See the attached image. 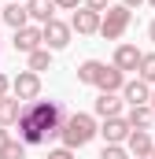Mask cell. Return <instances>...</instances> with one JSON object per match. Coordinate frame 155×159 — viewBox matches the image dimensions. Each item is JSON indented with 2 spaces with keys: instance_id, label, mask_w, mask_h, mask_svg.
<instances>
[{
  "instance_id": "cell-1",
  "label": "cell",
  "mask_w": 155,
  "mask_h": 159,
  "mask_svg": "<svg viewBox=\"0 0 155 159\" xmlns=\"http://www.w3.org/2000/svg\"><path fill=\"white\" fill-rule=\"evenodd\" d=\"M63 122H67V111L59 100H33L19 115V141L22 144H48L52 137L63 133Z\"/></svg>"
},
{
  "instance_id": "cell-2",
  "label": "cell",
  "mask_w": 155,
  "mask_h": 159,
  "mask_svg": "<svg viewBox=\"0 0 155 159\" xmlns=\"http://www.w3.org/2000/svg\"><path fill=\"white\" fill-rule=\"evenodd\" d=\"M100 129H96V122H92V115H85V111H74V115H67V122H63V144L67 148H85L92 137H96Z\"/></svg>"
},
{
  "instance_id": "cell-3",
  "label": "cell",
  "mask_w": 155,
  "mask_h": 159,
  "mask_svg": "<svg viewBox=\"0 0 155 159\" xmlns=\"http://www.w3.org/2000/svg\"><path fill=\"white\" fill-rule=\"evenodd\" d=\"M129 7L126 4H111L107 11H104V22H100V37H107V41H118L122 34H126V26H129Z\"/></svg>"
},
{
  "instance_id": "cell-4",
  "label": "cell",
  "mask_w": 155,
  "mask_h": 159,
  "mask_svg": "<svg viewBox=\"0 0 155 159\" xmlns=\"http://www.w3.org/2000/svg\"><path fill=\"white\" fill-rule=\"evenodd\" d=\"M11 89H15L19 100H37L41 96V74L37 70H19V78L11 81Z\"/></svg>"
},
{
  "instance_id": "cell-5",
  "label": "cell",
  "mask_w": 155,
  "mask_h": 159,
  "mask_svg": "<svg viewBox=\"0 0 155 159\" xmlns=\"http://www.w3.org/2000/svg\"><path fill=\"white\" fill-rule=\"evenodd\" d=\"M41 30H44V48H52V52H55V48H67V44H70V30H74V26H67V22L52 19V22H44Z\"/></svg>"
},
{
  "instance_id": "cell-6",
  "label": "cell",
  "mask_w": 155,
  "mask_h": 159,
  "mask_svg": "<svg viewBox=\"0 0 155 159\" xmlns=\"http://www.w3.org/2000/svg\"><path fill=\"white\" fill-rule=\"evenodd\" d=\"M41 44H44V30H37V26H22V30H15V48H19V52L33 56Z\"/></svg>"
},
{
  "instance_id": "cell-7",
  "label": "cell",
  "mask_w": 155,
  "mask_h": 159,
  "mask_svg": "<svg viewBox=\"0 0 155 159\" xmlns=\"http://www.w3.org/2000/svg\"><path fill=\"white\" fill-rule=\"evenodd\" d=\"M100 133H104V141H107V144H122V141H129L133 126H129V119H122V115H118V119H104V129H100Z\"/></svg>"
},
{
  "instance_id": "cell-8",
  "label": "cell",
  "mask_w": 155,
  "mask_h": 159,
  "mask_svg": "<svg viewBox=\"0 0 155 159\" xmlns=\"http://www.w3.org/2000/svg\"><path fill=\"white\" fill-rule=\"evenodd\" d=\"M100 22H104V15L92 11V7H78L74 19H70V26H74L78 34H100Z\"/></svg>"
},
{
  "instance_id": "cell-9",
  "label": "cell",
  "mask_w": 155,
  "mask_h": 159,
  "mask_svg": "<svg viewBox=\"0 0 155 159\" xmlns=\"http://www.w3.org/2000/svg\"><path fill=\"white\" fill-rule=\"evenodd\" d=\"M140 59L144 52H137V44H118L115 48V67L126 74V70H140Z\"/></svg>"
},
{
  "instance_id": "cell-10",
  "label": "cell",
  "mask_w": 155,
  "mask_h": 159,
  "mask_svg": "<svg viewBox=\"0 0 155 159\" xmlns=\"http://www.w3.org/2000/svg\"><path fill=\"white\" fill-rule=\"evenodd\" d=\"M126 144H129L133 159H152V152H155V144H152V137H148V129H133Z\"/></svg>"
},
{
  "instance_id": "cell-11",
  "label": "cell",
  "mask_w": 155,
  "mask_h": 159,
  "mask_svg": "<svg viewBox=\"0 0 155 159\" xmlns=\"http://www.w3.org/2000/svg\"><path fill=\"white\" fill-rule=\"evenodd\" d=\"M122 96L129 100V107H137V104H152V89H148V81H126V89H122Z\"/></svg>"
},
{
  "instance_id": "cell-12",
  "label": "cell",
  "mask_w": 155,
  "mask_h": 159,
  "mask_svg": "<svg viewBox=\"0 0 155 159\" xmlns=\"http://www.w3.org/2000/svg\"><path fill=\"white\" fill-rule=\"evenodd\" d=\"M96 89H100V93H118V89H126V74L111 63V67H104V74H100V81H96Z\"/></svg>"
},
{
  "instance_id": "cell-13",
  "label": "cell",
  "mask_w": 155,
  "mask_h": 159,
  "mask_svg": "<svg viewBox=\"0 0 155 159\" xmlns=\"http://www.w3.org/2000/svg\"><path fill=\"white\" fill-rule=\"evenodd\" d=\"M96 115L100 119H118L122 115V100H118L115 93H100L96 96Z\"/></svg>"
},
{
  "instance_id": "cell-14",
  "label": "cell",
  "mask_w": 155,
  "mask_h": 159,
  "mask_svg": "<svg viewBox=\"0 0 155 159\" xmlns=\"http://www.w3.org/2000/svg\"><path fill=\"white\" fill-rule=\"evenodd\" d=\"M4 22H7L11 30L30 26V7H26V4H11V7H4Z\"/></svg>"
},
{
  "instance_id": "cell-15",
  "label": "cell",
  "mask_w": 155,
  "mask_h": 159,
  "mask_svg": "<svg viewBox=\"0 0 155 159\" xmlns=\"http://www.w3.org/2000/svg\"><path fill=\"white\" fill-rule=\"evenodd\" d=\"M104 67H107V63H100V59H85V63L78 67V81H81V85H96L100 74H104Z\"/></svg>"
},
{
  "instance_id": "cell-16",
  "label": "cell",
  "mask_w": 155,
  "mask_h": 159,
  "mask_svg": "<svg viewBox=\"0 0 155 159\" xmlns=\"http://www.w3.org/2000/svg\"><path fill=\"white\" fill-rule=\"evenodd\" d=\"M126 119H129L133 129H144V126L155 119V107H152V104H137V107H129V115H126Z\"/></svg>"
},
{
  "instance_id": "cell-17",
  "label": "cell",
  "mask_w": 155,
  "mask_h": 159,
  "mask_svg": "<svg viewBox=\"0 0 155 159\" xmlns=\"http://www.w3.org/2000/svg\"><path fill=\"white\" fill-rule=\"evenodd\" d=\"M26 7H30V19H37V22H52L55 0H26Z\"/></svg>"
},
{
  "instance_id": "cell-18",
  "label": "cell",
  "mask_w": 155,
  "mask_h": 159,
  "mask_svg": "<svg viewBox=\"0 0 155 159\" xmlns=\"http://www.w3.org/2000/svg\"><path fill=\"white\" fill-rule=\"evenodd\" d=\"M19 115H22V107H19V96H4L0 100V126H11V122H19Z\"/></svg>"
},
{
  "instance_id": "cell-19",
  "label": "cell",
  "mask_w": 155,
  "mask_h": 159,
  "mask_svg": "<svg viewBox=\"0 0 155 159\" xmlns=\"http://www.w3.org/2000/svg\"><path fill=\"white\" fill-rule=\"evenodd\" d=\"M48 67H52V48H37V52H33V56H30V70H48Z\"/></svg>"
},
{
  "instance_id": "cell-20",
  "label": "cell",
  "mask_w": 155,
  "mask_h": 159,
  "mask_svg": "<svg viewBox=\"0 0 155 159\" xmlns=\"http://www.w3.org/2000/svg\"><path fill=\"white\" fill-rule=\"evenodd\" d=\"M137 74H140V81H148V85L155 81V52H148V56L140 59V70H137Z\"/></svg>"
},
{
  "instance_id": "cell-21",
  "label": "cell",
  "mask_w": 155,
  "mask_h": 159,
  "mask_svg": "<svg viewBox=\"0 0 155 159\" xmlns=\"http://www.w3.org/2000/svg\"><path fill=\"white\" fill-rule=\"evenodd\" d=\"M0 159H26V144H22V141H11V144L0 152Z\"/></svg>"
},
{
  "instance_id": "cell-22",
  "label": "cell",
  "mask_w": 155,
  "mask_h": 159,
  "mask_svg": "<svg viewBox=\"0 0 155 159\" xmlns=\"http://www.w3.org/2000/svg\"><path fill=\"white\" fill-rule=\"evenodd\" d=\"M100 159H129V156H126V148H122V144H107V148L100 152Z\"/></svg>"
},
{
  "instance_id": "cell-23",
  "label": "cell",
  "mask_w": 155,
  "mask_h": 159,
  "mask_svg": "<svg viewBox=\"0 0 155 159\" xmlns=\"http://www.w3.org/2000/svg\"><path fill=\"white\" fill-rule=\"evenodd\" d=\"M48 159H74V148H67V144H63V148H52Z\"/></svg>"
},
{
  "instance_id": "cell-24",
  "label": "cell",
  "mask_w": 155,
  "mask_h": 159,
  "mask_svg": "<svg viewBox=\"0 0 155 159\" xmlns=\"http://www.w3.org/2000/svg\"><path fill=\"white\" fill-rule=\"evenodd\" d=\"M85 7H92V11H100V15H104L111 4H107V0H85Z\"/></svg>"
},
{
  "instance_id": "cell-25",
  "label": "cell",
  "mask_w": 155,
  "mask_h": 159,
  "mask_svg": "<svg viewBox=\"0 0 155 159\" xmlns=\"http://www.w3.org/2000/svg\"><path fill=\"white\" fill-rule=\"evenodd\" d=\"M7 144H11V133H7V126H0V152H4Z\"/></svg>"
},
{
  "instance_id": "cell-26",
  "label": "cell",
  "mask_w": 155,
  "mask_h": 159,
  "mask_svg": "<svg viewBox=\"0 0 155 159\" xmlns=\"http://www.w3.org/2000/svg\"><path fill=\"white\" fill-rule=\"evenodd\" d=\"M7 89H11V81H7V78H4V74H0V100L7 96Z\"/></svg>"
},
{
  "instance_id": "cell-27",
  "label": "cell",
  "mask_w": 155,
  "mask_h": 159,
  "mask_svg": "<svg viewBox=\"0 0 155 159\" xmlns=\"http://www.w3.org/2000/svg\"><path fill=\"white\" fill-rule=\"evenodd\" d=\"M81 0H55V7H78Z\"/></svg>"
},
{
  "instance_id": "cell-28",
  "label": "cell",
  "mask_w": 155,
  "mask_h": 159,
  "mask_svg": "<svg viewBox=\"0 0 155 159\" xmlns=\"http://www.w3.org/2000/svg\"><path fill=\"white\" fill-rule=\"evenodd\" d=\"M122 4H126V7H137V4H144V0H122Z\"/></svg>"
},
{
  "instance_id": "cell-29",
  "label": "cell",
  "mask_w": 155,
  "mask_h": 159,
  "mask_svg": "<svg viewBox=\"0 0 155 159\" xmlns=\"http://www.w3.org/2000/svg\"><path fill=\"white\" fill-rule=\"evenodd\" d=\"M148 37H152V41H155V19H152V26H148Z\"/></svg>"
},
{
  "instance_id": "cell-30",
  "label": "cell",
  "mask_w": 155,
  "mask_h": 159,
  "mask_svg": "<svg viewBox=\"0 0 155 159\" xmlns=\"http://www.w3.org/2000/svg\"><path fill=\"white\" fill-rule=\"evenodd\" d=\"M0 22H4V7H0Z\"/></svg>"
},
{
  "instance_id": "cell-31",
  "label": "cell",
  "mask_w": 155,
  "mask_h": 159,
  "mask_svg": "<svg viewBox=\"0 0 155 159\" xmlns=\"http://www.w3.org/2000/svg\"><path fill=\"white\" fill-rule=\"evenodd\" d=\"M152 107H155V93H152Z\"/></svg>"
},
{
  "instance_id": "cell-32",
  "label": "cell",
  "mask_w": 155,
  "mask_h": 159,
  "mask_svg": "<svg viewBox=\"0 0 155 159\" xmlns=\"http://www.w3.org/2000/svg\"><path fill=\"white\" fill-rule=\"evenodd\" d=\"M15 4H26V0H15Z\"/></svg>"
},
{
  "instance_id": "cell-33",
  "label": "cell",
  "mask_w": 155,
  "mask_h": 159,
  "mask_svg": "<svg viewBox=\"0 0 155 159\" xmlns=\"http://www.w3.org/2000/svg\"><path fill=\"white\" fill-rule=\"evenodd\" d=\"M148 4H152V7H155V0H148Z\"/></svg>"
},
{
  "instance_id": "cell-34",
  "label": "cell",
  "mask_w": 155,
  "mask_h": 159,
  "mask_svg": "<svg viewBox=\"0 0 155 159\" xmlns=\"http://www.w3.org/2000/svg\"><path fill=\"white\" fill-rule=\"evenodd\" d=\"M152 159H155V152H152Z\"/></svg>"
}]
</instances>
